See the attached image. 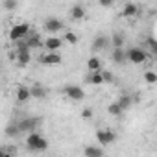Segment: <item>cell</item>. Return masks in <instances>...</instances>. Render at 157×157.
<instances>
[{
  "label": "cell",
  "instance_id": "obj_11",
  "mask_svg": "<svg viewBox=\"0 0 157 157\" xmlns=\"http://www.w3.org/2000/svg\"><path fill=\"white\" fill-rule=\"evenodd\" d=\"M111 59H113V63L122 65V63H126V61H128V52H126V50H122V48H113Z\"/></svg>",
  "mask_w": 157,
  "mask_h": 157
},
{
  "label": "cell",
  "instance_id": "obj_26",
  "mask_svg": "<svg viewBox=\"0 0 157 157\" xmlns=\"http://www.w3.org/2000/svg\"><path fill=\"white\" fill-rule=\"evenodd\" d=\"M17 8V0H4V10L6 11H13Z\"/></svg>",
  "mask_w": 157,
  "mask_h": 157
},
{
  "label": "cell",
  "instance_id": "obj_27",
  "mask_svg": "<svg viewBox=\"0 0 157 157\" xmlns=\"http://www.w3.org/2000/svg\"><path fill=\"white\" fill-rule=\"evenodd\" d=\"M102 74H104V82H105V83H111V82L115 80V78H113V74H111L109 70H102Z\"/></svg>",
  "mask_w": 157,
  "mask_h": 157
},
{
  "label": "cell",
  "instance_id": "obj_22",
  "mask_svg": "<svg viewBox=\"0 0 157 157\" xmlns=\"http://www.w3.org/2000/svg\"><path fill=\"white\" fill-rule=\"evenodd\" d=\"M19 133H22V131H21V128H19V122H17V124L8 126V129H6V135H8V137H17Z\"/></svg>",
  "mask_w": 157,
  "mask_h": 157
},
{
  "label": "cell",
  "instance_id": "obj_10",
  "mask_svg": "<svg viewBox=\"0 0 157 157\" xmlns=\"http://www.w3.org/2000/svg\"><path fill=\"white\" fill-rule=\"evenodd\" d=\"M30 91H32V98H35V100H44L48 96V91L43 85H39V83H33L30 87Z\"/></svg>",
  "mask_w": 157,
  "mask_h": 157
},
{
  "label": "cell",
  "instance_id": "obj_9",
  "mask_svg": "<svg viewBox=\"0 0 157 157\" xmlns=\"http://www.w3.org/2000/svg\"><path fill=\"white\" fill-rule=\"evenodd\" d=\"M63 28H65V24H63L59 19H48V21L44 22V30L50 32V33H57V32H61Z\"/></svg>",
  "mask_w": 157,
  "mask_h": 157
},
{
  "label": "cell",
  "instance_id": "obj_13",
  "mask_svg": "<svg viewBox=\"0 0 157 157\" xmlns=\"http://www.w3.org/2000/svg\"><path fill=\"white\" fill-rule=\"evenodd\" d=\"M83 17H85V10H83V6L76 4V6L70 8V19H72V21H82Z\"/></svg>",
  "mask_w": 157,
  "mask_h": 157
},
{
  "label": "cell",
  "instance_id": "obj_18",
  "mask_svg": "<svg viewBox=\"0 0 157 157\" xmlns=\"http://www.w3.org/2000/svg\"><path fill=\"white\" fill-rule=\"evenodd\" d=\"M137 13H139V8H137L135 4H131V2H129V4H126V6H124L122 17H126V19H131V17H135Z\"/></svg>",
  "mask_w": 157,
  "mask_h": 157
},
{
  "label": "cell",
  "instance_id": "obj_14",
  "mask_svg": "<svg viewBox=\"0 0 157 157\" xmlns=\"http://www.w3.org/2000/svg\"><path fill=\"white\" fill-rule=\"evenodd\" d=\"M87 83H91V85H102V83H105V82H104V74H102V70H100V72H89V76H87Z\"/></svg>",
  "mask_w": 157,
  "mask_h": 157
},
{
  "label": "cell",
  "instance_id": "obj_15",
  "mask_svg": "<svg viewBox=\"0 0 157 157\" xmlns=\"http://www.w3.org/2000/svg\"><path fill=\"white\" fill-rule=\"evenodd\" d=\"M87 68H89V72H100L102 70V59L100 57H89L87 59Z\"/></svg>",
  "mask_w": 157,
  "mask_h": 157
},
{
  "label": "cell",
  "instance_id": "obj_30",
  "mask_svg": "<svg viewBox=\"0 0 157 157\" xmlns=\"http://www.w3.org/2000/svg\"><path fill=\"white\" fill-rule=\"evenodd\" d=\"M82 117H83V118H91V117H93V109H89V107L83 109V111H82Z\"/></svg>",
  "mask_w": 157,
  "mask_h": 157
},
{
  "label": "cell",
  "instance_id": "obj_1",
  "mask_svg": "<svg viewBox=\"0 0 157 157\" xmlns=\"http://www.w3.org/2000/svg\"><path fill=\"white\" fill-rule=\"evenodd\" d=\"M26 146H28V150H32V151H44V150L48 148V142H46L44 137H41L39 133L32 131V133H28Z\"/></svg>",
  "mask_w": 157,
  "mask_h": 157
},
{
  "label": "cell",
  "instance_id": "obj_21",
  "mask_svg": "<svg viewBox=\"0 0 157 157\" xmlns=\"http://www.w3.org/2000/svg\"><path fill=\"white\" fill-rule=\"evenodd\" d=\"M85 155H89V157H102L104 155V150L98 148V146H87L85 148Z\"/></svg>",
  "mask_w": 157,
  "mask_h": 157
},
{
  "label": "cell",
  "instance_id": "obj_5",
  "mask_svg": "<svg viewBox=\"0 0 157 157\" xmlns=\"http://www.w3.org/2000/svg\"><path fill=\"white\" fill-rule=\"evenodd\" d=\"M65 94H67V98H70V100H74V102H82V100L85 98L83 89L78 87V85H67V87H65Z\"/></svg>",
  "mask_w": 157,
  "mask_h": 157
},
{
  "label": "cell",
  "instance_id": "obj_2",
  "mask_svg": "<svg viewBox=\"0 0 157 157\" xmlns=\"http://www.w3.org/2000/svg\"><path fill=\"white\" fill-rule=\"evenodd\" d=\"M30 35V24L28 22H21V24H15L10 32V39L11 41H21V39H26Z\"/></svg>",
  "mask_w": 157,
  "mask_h": 157
},
{
  "label": "cell",
  "instance_id": "obj_23",
  "mask_svg": "<svg viewBox=\"0 0 157 157\" xmlns=\"http://www.w3.org/2000/svg\"><path fill=\"white\" fill-rule=\"evenodd\" d=\"M144 80H146V83H157V74L155 72H151V70H146L144 72Z\"/></svg>",
  "mask_w": 157,
  "mask_h": 157
},
{
  "label": "cell",
  "instance_id": "obj_17",
  "mask_svg": "<svg viewBox=\"0 0 157 157\" xmlns=\"http://www.w3.org/2000/svg\"><path fill=\"white\" fill-rule=\"evenodd\" d=\"M26 43H28V46L33 50V48H39V46H41L44 41H41V37H39L37 33H30V35L26 37Z\"/></svg>",
  "mask_w": 157,
  "mask_h": 157
},
{
  "label": "cell",
  "instance_id": "obj_25",
  "mask_svg": "<svg viewBox=\"0 0 157 157\" xmlns=\"http://www.w3.org/2000/svg\"><path fill=\"white\" fill-rule=\"evenodd\" d=\"M63 39H65L68 44H76V43H78V35H76L74 32H67V33L63 35Z\"/></svg>",
  "mask_w": 157,
  "mask_h": 157
},
{
  "label": "cell",
  "instance_id": "obj_4",
  "mask_svg": "<svg viewBox=\"0 0 157 157\" xmlns=\"http://www.w3.org/2000/svg\"><path fill=\"white\" fill-rule=\"evenodd\" d=\"M61 54L57 52H46V54H41L39 56V63L41 65H48V67H54V65H61Z\"/></svg>",
  "mask_w": 157,
  "mask_h": 157
},
{
  "label": "cell",
  "instance_id": "obj_6",
  "mask_svg": "<svg viewBox=\"0 0 157 157\" xmlns=\"http://www.w3.org/2000/svg\"><path fill=\"white\" fill-rule=\"evenodd\" d=\"M63 43H65V39H63V37L52 35V37H46L43 44H44V48H46L48 52H59V50H61V46H63Z\"/></svg>",
  "mask_w": 157,
  "mask_h": 157
},
{
  "label": "cell",
  "instance_id": "obj_8",
  "mask_svg": "<svg viewBox=\"0 0 157 157\" xmlns=\"http://www.w3.org/2000/svg\"><path fill=\"white\" fill-rule=\"evenodd\" d=\"M37 126H39V118H33V117L24 118V120L19 122V128H21V131H24V133H32V131H35Z\"/></svg>",
  "mask_w": 157,
  "mask_h": 157
},
{
  "label": "cell",
  "instance_id": "obj_20",
  "mask_svg": "<svg viewBox=\"0 0 157 157\" xmlns=\"http://www.w3.org/2000/svg\"><path fill=\"white\" fill-rule=\"evenodd\" d=\"M107 113H109L111 117H120V115L124 113V109H122V105H120L118 102H115V104H111V105L107 107Z\"/></svg>",
  "mask_w": 157,
  "mask_h": 157
},
{
  "label": "cell",
  "instance_id": "obj_3",
  "mask_svg": "<svg viewBox=\"0 0 157 157\" xmlns=\"http://www.w3.org/2000/svg\"><path fill=\"white\" fill-rule=\"evenodd\" d=\"M148 59V52L139 48V46H133L128 50V61H131L133 65H142L144 61Z\"/></svg>",
  "mask_w": 157,
  "mask_h": 157
},
{
  "label": "cell",
  "instance_id": "obj_16",
  "mask_svg": "<svg viewBox=\"0 0 157 157\" xmlns=\"http://www.w3.org/2000/svg\"><path fill=\"white\" fill-rule=\"evenodd\" d=\"M30 98H32V91H30L28 87H19V89H17V102L24 104V102H28Z\"/></svg>",
  "mask_w": 157,
  "mask_h": 157
},
{
  "label": "cell",
  "instance_id": "obj_7",
  "mask_svg": "<svg viewBox=\"0 0 157 157\" xmlns=\"http://www.w3.org/2000/svg\"><path fill=\"white\" fill-rule=\"evenodd\" d=\"M96 139H98L100 144L107 146V144H113L117 140V135L113 131H109V129H100V131H96Z\"/></svg>",
  "mask_w": 157,
  "mask_h": 157
},
{
  "label": "cell",
  "instance_id": "obj_12",
  "mask_svg": "<svg viewBox=\"0 0 157 157\" xmlns=\"http://www.w3.org/2000/svg\"><path fill=\"white\" fill-rule=\"evenodd\" d=\"M109 43H111V39H107L105 35H98V37L94 39V43H93V50H94V52L105 50V48L109 46Z\"/></svg>",
  "mask_w": 157,
  "mask_h": 157
},
{
  "label": "cell",
  "instance_id": "obj_19",
  "mask_svg": "<svg viewBox=\"0 0 157 157\" xmlns=\"http://www.w3.org/2000/svg\"><path fill=\"white\" fill-rule=\"evenodd\" d=\"M117 102L122 105V109H124V111H126V109H129V107L133 105V98H131L129 94H122V96H120Z\"/></svg>",
  "mask_w": 157,
  "mask_h": 157
},
{
  "label": "cell",
  "instance_id": "obj_24",
  "mask_svg": "<svg viewBox=\"0 0 157 157\" xmlns=\"http://www.w3.org/2000/svg\"><path fill=\"white\" fill-rule=\"evenodd\" d=\"M111 44H113V48H122V44H124V37L122 35H113L111 37Z\"/></svg>",
  "mask_w": 157,
  "mask_h": 157
},
{
  "label": "cell",
  "instance_id": "obj_28",
  "mask_svg": "<svg viewBox=\"0 0 157 157\" xmlns=\"http://www.w3.org/2000/svg\"><path fill=\"white\" fill-rule=\"evenodd\" d=\"M98 4H100L102 8H111V6H113V0H98Z\"/></svg>",
  "mask_w": 157,
  "mask_h": 157
},
{
  "label": "cell",
  "instance_id": "obj_29",
  "mask_svg": "<svg viewBox=\"0 0 157 157\" xmlns=\"http://www.w3.org/2000/svg\"><path fill=\"white\" fill-rule=\"evenodd\" d=\"M148 43H150V46H151V52L157 56V41H155V39H148Z\"/></svg>",
  "mask_w": 157,
  "mask_h": 157
}]
</instances>
